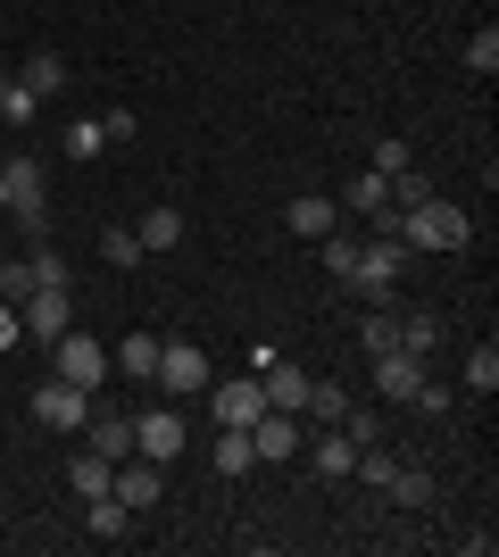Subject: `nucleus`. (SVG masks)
<instances>
[{
	"mask_svg": "<svg viewBox=\"0 0 499 557\" xmlns=\"http://www.w3.org/2000/svg\"><path fill=\"white\" fill-rule=\"evenodd\" d=\"M17 75H25V92H34V100H59V92H67V59H59V50H34Z\"/></svg>",
	"mask_w": 499,
	"mask_h": 557,
	"instance_id": "20",
	"label": "nucleus"
},
{
	"mask_svg": "<svg viewBox=\"0 0 499 557\" xmlns=\"http://www.w3.org/2000/svg\"><path fill=\"white\" fill-rule=\"evenodd\" d=\"M341 433L366 449V442H383V417H375V408H341Z\"/></svg>",
	"mask_w": 499,
	"mask_h": 557,
	"instance_id": "36",
	"label": "nucleus"
},
{
	"mask_svg": "<svg viewBox=\"0 0 499 557\" xmlns=\"http://www.w3.org/2000/svg\"><path fill=\"white\" fill-rule=\"evenodd\" d=\"M84 433H92V449H100L109 466L134 458V417H100V408H92V417H84Z\"/></svg>",
	"mask_w": 499,
	"mask_h": 557,
	"instance_id": "18",
	"label": "nucleus"
},
{
	"mask_svg": "<svg viewBox=\"0 0 499 557\" xmlns=\"http://www.w3.org/2000/svg\"><path fill=\"white\" fill-rule=\"evenodd\" d=\"M109 367L134 374V383H150V374H159V333H125V342L109 349Z\"/></svg>",
	"mask_w": 499,
	"mask_h": 557,
	"instance_id": "17",
	"label": "nucleus"
},
{
	"mask_svg": "<svg viewBox=\"0 0 499 557\" xmlns=\"http://www.w3.org/2000/svg\"><path fill=\"white\" fill-rule=\"evenodd\" d=\"M466 67H475V75H499V25H483L475 42H466Z\"/></svg>",
	"mask_w": 499,
	"mask_h": 557,
	"instance_id": "35",
	"label": "nucleus"
},
{
	"mask_svg": "<svg viewBox=\"0 0 499 557\" xmlns=\"http://www.w3.org/2000/svg\"><path fill=\"white\" fill-rule=\"evenodd\" d=\"M59 150H67V159H75V166H92V159H100V150H109V134H100L92 116H75L67 134H59Z\"/></svg>",
	"mask_w": 499,
	"mask_h": 557,
	"instance_id": "23",
	"label": "nucleus"
},
{
	"mask_svg": "<svg viewBox=\"0 0 499 557\" xmlns=\"http://www.w3.org/2000/svg\"><path fill=\"white\" fill-rule=\"evenodd\" d=\"M300 408H309L316 424H341V408H350V392H341V383H316V374H309V399H300Z\"/></svg>",
	"mask_w": 499,
	"mask_h": 557,
	"instance_id": "29",
	"label": "nucleus"
},
{
	"mask_svg": "<svg viewBox=\"0 0 499 557\" xmlns=\"http://www.w3.org/2000/svg\"><path fill=\"white\" fill-rule=\"evenodd\" d=\"M34 292H42V275H34V258H0V300H9V308H25Z\"/></svg>",
	"mask_w": 499,
	"mask_h": 557,
	"instance_id": "22",
	"label": "nucleus"
},
{
	"mask_svg": "<svg viewBox=\"0 0 499 557\" xmlns=\"http://www.w3.org/2000/svg\"><path fill=\"white\" fill-rule=\"evenodd\" d=\"M250 458H259V466H291V458H300V417L266 408V417L250 424Z\"/></svg>",
	"mask_w": 499,
	"mask_h": 557,
	"instance_id": "8",
	"label": "nucleus"
},
{
	"mask_svg": "<svg viewBox=\"0 0 499 557\" xmlns=\"http://www.w3.org/2000/svg\"><path fill=\"white\" fill-rule=\"evenodd\" d=\"M0 209H9V175H0Z\"/></svg>",
	"mask_w": 499,
	"mask_h": 557,
	"instance_id": "40",
	"label": "nucleus"
},
{
	"mask_svg": "<svg viewBox=\"0 0 499 557\" xmlns=\"http://www.w3.org/2000/svg\"><path fill=\"white\" fill-rule=\"evenodd\" d=\"M184 209H175V200H150V216H142V225H134V242H142V258L150 250H175V242H184Z\"/></svg>",
	"mask_w": 499,
	"mask_h": 557,
	"instance_id": "15",
	"label": "nucleus"
},
{
	"mask_svg": "<svg viewBox=\"0 0 499 557\" xmlns=\"http://www.w3.org/2000/svg\"><path fill=\"white\" fill-rule=\"evenodd\" d=\"M408 166H416V150L383 134V141H375V175H383V184H391V175H408Z\"/></svg>",
	"mask_w": 499,
	"mask_h": 557,
	"instance_id": "34",
	"label": "nucleus"
},
{
	"mask_svg": "<svg viewBox=\"0 0 499 557\" xmlns=\"http://www.w3.org/2000/svg\"><path fill=\"white\" fill-rule=\"evenodd\" d=\"M250 433H225V424H216V474H250Z\"/></svg>",
	"mask_w": 499,
	"mask_h": 557,
	"instance_id": "30",
	"label": "nucleus"
},
{
	"mask_svg": "<svg viewBox=\"0 0 499 557\" xmlns=\"http://www.w3.org/2000/svg\"><path fill=\"white\" fill-rule=\"evenodd\" d=\"M84 533H92V541H134V508L100 491V499H84Z\"/></svg>",
	"mask_w": 499,
	"mask_h": 557,
	"instance_id": "16",
	"label": "nucleus"
},
{
	"mask_svg": "<svg viewBox=\"0 0 499 557\" xmlns=\"http://www.w3.org/2000/svg\"><path fill=\"white\" fill-rule=\"evenodd\" d=\"M109 499H125V508H134V516H150V508H159V499H166V474H159V466H125L117 458V474H109Z\"/></svg>",
	"mask_w": 499,
	"mask_h": 557,
	"instance_id": "10",
	"label": "nucleus"
},
{
	"mask_svg": "<svg viewBox=\"0 0 499 557\" xmlns=\"http://www.w3.org/2000/svg\"><path fill=\"white\" fill-rule=\"evenodd\" d=\"M109 474H117V466L92 449V458H75V466H67V491H75V499H100V491H109Z\"/></svg>",
	"mask_w": 499,
	"mask_h": 557,
	"instance_id": "24",
	"label": "nucleus"
},
{
	"mask_svg": "<svg viewBox=\"0 0 499 557\" xmlns=\"http://www.w3.org/2000/svg\"><path fill=\"white\" fill-rule=\"evenodd\" d=\"M284 225L300 233V242H325V233L341 225V200H325V191H300V200H284Z\"/></svg>",
	"mask_w": 499,
	"mask_h": 557,
	"instance_id": "13",
	"label": "nucleus"
},
{
	"mask_svg": "<svg viewBox=\"0 0 499 557\" xmlns=\"http://www.w3.org/2000/svg\"><path fill=\"white\" fill-rule=\"evenodd\" d=\"M259 392H266V408L300 417V399H309V374L291 367V358H266V367H259Z\"/></svg>",
	"mask_w": 499,
	"mask_h": 557,
	"instance_id": "14",
	"label": "nucleus"
},
{
	"mask_svg": "<svg viewBox=\"0 0 499 557\" xmlns=\"http://www.w3.org/2000/svg\"><path fill=\"white\" fill-rule=\"evenodd\" d=\"M0 175H9V216H17L25 233H34V242H42V225H50V200H42V175L50 166L34 159V150H9V159H0Z\"/></svg>",
	"mask_w": 499,
	"mask_h": 557,
	"instance_id": "2",
	"label": "nucleus"
},
{
	"mask_svg": "<svg viewBox=\"0 0 499 557\" xmlns=\"http://www.w3.org/2000/svg\"><path fill=\"white\" fill-rule=\"evenodd\" d=\"M316 250H325V267H333V275H350V258H358V242H350V233H341V225H333L325 242H316Z\"/></svg>",
	"mask_w": 499,
	"mask_h": 557,
	"instance_id": "37",
	"label": "nucleus"
},
{
	"mask_svg": "<svg viewBox=\"0 0 499 557\" xmlns=\"http://www.w3.org/2000/svg\"><path fill=\"white\" fill-rule=\"evenodd\" d=\"M400 267H408V242H400V233H383V242H358V258H350V275H341V283L383 300V292L400 283Z\"/></svg>",
	"mask_w": 499,
	"mask_h": 557,
	"instance_id": "4",
	"label": "nucleus"
},
{
	"mask_svg": "<svg viewBox=\"0 0 499 557\" xmlns=\"http://www.w3.org/2000/svg\"><path fill=\"white\" fill-rule=\"evenodd\" d=\"M350 216H391V184H383L375 166H366V175L350 184Z\"/></svg>",
	"mask_w": 499,
	"mask_h": 557,
	"instance_id": "25",
	"label": "nucleus"
},
{
	"mask_svg": "<svg viewBox=\"0 0 499 557\" xmlns=\"http://www.w3.org/2000/svg\"><path fill=\"white\" fill-rule=\"evenodd\" d=\"M17 342H25V325H17V308L0 300V349H17Z\"/></svg>",
	"mask_w": 499,
	"mask_h": 557,
	"instance_id": "39",
	"label": "nucleus"
},
{
	"mask_svg": "<svg viewBox=\"0 0 499 557\" xmlns=\"http://www.w3.org/2000/svg\"><path fill=\"white\" fill-rule=\"evenodd\" d=\"M216 424H225V433H250V424L266 417V392H259V374H250V383H216Z\"/></svg>",
	"mask_w": 499,
	"mask_h": 557,
	"instance_id": "11",
	"label": "nucleus"
},
{
	"mask_svg": "<svg viewBox=\"0 0 499 557\" xmlns=\"http://www.w3.org/2000/svg\"><path fill=\"white\" fill-rule=\"evenodd\" d=\"M50 358H59V374H67L75 392H100V383H109V349L92 342V333H59V342H50Z\"/></svg>",
	"mask_w": 499,
	"mask_h": 557,
	"instance_id": "6",
	"label": "nucleus"
},
{
	"mask_svg": "<svg viewBox=\"0 0 499 557\" xmlns=\"http://www.w3.org/2000/svg\"><path fill=\"white\" fill-rule=\"evenodd\" d=\"M17 325L34 333V342H59V333L75 325V300H67V292H59V283H42V292H34V300L17 308Z\"/></svg>",
	"mask_w": 499,
	"mask_h": 557,
	"instance_id": "9",
	"label": "nucleus"
},
{
	"mask_svg": "<svg viewBox=\"0 0 499 557\" xmlns=\"http://www.w3.org/2000/svg\"><path fill=\"white\" fill-rule=\"evenodd\" d=\"M166 399H209V358L191 342H159V374H150Z\"/></svg>",
	"mask_w": 499,
	"mask_h": 557,
	"instance_id": "5",
	"label": "nucleus"
},
{
	"mask_svg": "<svg viewBox=\"0 0 499 557\" xmlns=\"http://www.w3.org/2000/svg\"><path fill=\"white\" fill-rule=\"evenodd\" d=\"M350 474H358V483H391V474H400V458H391V449H383V442H366V449H358V466H350Z\"/></svg>",
	"mask_w": 499,
	"mask_h": 557,
	"instance_id": "31",
	"label": "nucleus"
},
{
	"mask_svg": "<svg viewBox=\"0 0 499 557\" xmlns=\"http://www.w3.org/2000/svg\"><path fill=\"white\" fill-rule=\"evenodd\" d=\"M466 392H475V399H491V392H499V349H491V342L466 349Z\"/></svg>",
	"mask_w": 499,
	"mask_h": 557,
	"instance_id": "26",
	"label": "nucleus"
},
{
	"mask_svg": "<svg viewBox=\"0 0 499 557\" xmlns=\"http://www.w3.org/2000/svg\"><path fill=\"white\" fill-rule=\"evenodd\" d=\"M100 134H109V141H134L142 125H134V109H109V116H100Z\"/></svg>",
	"mask_w": 499,
	"mask_h": 557,
	"instance_id": "38",
	"label": "nucleus"
},
{
	"mask_svg": "<svg viewBox=\"0 0 499 557\" xmlns=\"http://www.w3.org/2000/svg\"><path fill=\"white\" fill-rule=\"evenodd\" d=\"M184 417H175V408H142V417H134V458H150V466H175L184 458Z\"/></svg>",
	"mask_w": 499,
	"mask_h": 557,
	"instance_id": "7",
	"label": "nucleus"
},
{
	"mask_svg": "<svg viewBox=\"0 0 499 557\" xmlns=\"http://www.w3.org/2000/svg\"><path fill=\"white\" fill-rule=\"evenodd\" d=\"M309 466H316V474H325V483H341V474H350V466H358V442H350V433H341V424H325V442L309 449Z\"/></svg>",
	"mask_w": 499,
	"mask_h": 557,
	"instance_id": "19",
	"label": "nucleus"
},
{
	"mask_svg": "<svg viewBox=\"0 0 499 557\" xmlns=\"http://www.w3.org/2000/svg\"><path fill=\"white\" fill-rule=\"evenodd\" d=\"M375 392L383 399H416L425 392V358H416V349H383L375 358Z\"/></svg>",
	"mask_w": 499,
	"mask_h": 557,
	"instance_id": "12",
	"label": "nucleus"
},
{
	"mask_svg": "<svg viewBox=\"0 0 499 557\" xmlns=\"http://www.w3.org/2000/svg\"><path fill=\"white\" fill-rule=\"evenodd\" d=\"M433 342H441V317H433V308H416V317H400V349H416V358H425Z\"/></svg>",
	"mask_w": 499,
	"mask_h": 557,
	"instance_id": "32",
	"label": "nucleus"
},
{
	"mask_svg": "<svg viewBox=\"0 0 499 557\" xmlns=\"http://www.w3.org/2000/svg\"><path fill=\"white\" fill-rule=\"evenodd\" d=\"M383 491H391L400 508H433V474H425V466H400V474H391Z\"/></svg>",
	"mask_w": 499,
	"mask_h": 557,
	"instance_id": "28",
	"label": "nucleus"
},
{
	"mask_svg": "<svg viewBox=\"0 0 499 557\" xmlns=\"http://www.w3.org/2000/svg\"><path fill=\"white\" fill-rule=\"evenodd\" d=\"M25 408H34V424H42V433H84L92 392H75L67 374H50V383H34V399H25Z\"/></svg>",
	"mask_w": 499,
	"mask_h": 557,
	"instance_id": "3",
	"label": "nucleus"
},
{
	"mask_svg": "<svg viewBox=\"0 0 499 557\" xmlns=\"http://www.w3.org/2000/svg\"><path fill=\"white\" fill-rule=\"evenodd\" d=\"M358 342L375 349V358H383V349H400V317H391V308H366V317H358Z\"/></svg>",
	"mask_w": 499,
	"mask_h": 557,
	"instance_id": "27",
	"label": "nucleus"
},
{
	"mask_svg": "<svg viewBox=\"0 0 499 557\" xmlns=\"http://www.w3.org/2000/svg\"><path fill=\"white\" fill-rule=\"evenodd\" d=\"M34 116H42V100L25 92V75H0V125H17V134H25Z\"/></svg>",
	"mask_w": 499,
	"mask_h": 557,
	"instance_id": "21",
	"label": "nucleus"
},
{
	"mask_svg": "<svg viewBox=\"0 0 499 557\" xmlns=\"http://www.w3.org/2000/svg\"><path fill=\"white\" fill-rule=\"evenodd\" d=\"M100 258H109V267H142V242H134V225H109V233H100Z\"/></svg>",
	"mask_w": 499,
	"mask_h": 557,
	"instance_id": "33",
	"label": "nucleus"
},
{
	"mask_svg": "<svg viewBox=\"0 0 499 557\" xmlns=\"http://www.w3.org/2000/svg\"><path fill=\"white\" fill-rule=\"evenodd\" d=\"M466 233H475V225H466L458 200H433V191H425V200H408V209H400V242H408V250H466Z\"/></svg>",
	"mask_w": 499,
	"mask_h": 557,
	"instance_id": "1",
	"label": "nucleus"
}]
</instances>
